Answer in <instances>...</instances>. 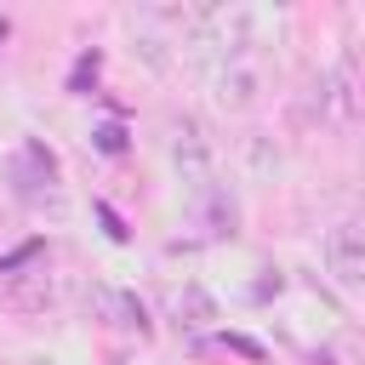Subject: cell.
Wrapping results in <instances>:
<instances>
[{
    "instance_id": "obj_12",
    "label": "cell",
    "mask_w": 365,
    "mask_h": 365,
    "mask_svg": "<svg viewBox=\"0 0 365 365\" xmlns=\"http://www.w3.org/2000/svg\"><path fill=\"white\" fill-rule=\"evenodd\" d=\"M91 80H97V51H86V57L74 63V74H68V91H86Z\"/></svg>"
},
{
    "instance_id": "obj_4",
    "label": "cell",
    "mask_w": 365,
    "mask_h": 365,
    "mask_svg": "<svg viewBox=\"0 0 365 365\" xmlns=\"http://www.w3.org/2000/svg\"><path fill=\"white\" fill-rule=\"evenodd\" d=\"M325 268L342 291H359L365 285V228H354V222L331 228L325 234Z\"/></svg>"
},
{
    "instance_id": "obj_1",
    "label": "cell",
    "mask_w": 365,
    "mask_h": 365,
    "mask_svg": "<svg viewBox=\"0 0 365 365\" xmlns=\"http://www.w3.org/2000/svg\"><path fill=\"white\" fill-rule=\"evenodd\" d=\"M40 251L29 245V251H17L11 262H0V302L6 308H17V314H46V308H57V274L46 268V262H34Z\"/></svg>"
},
{
    "instance_id": "obj_3",
    "label": "cell",
    "mask_w": 365,
    "mask_h": 365,
    "mask_svg": "<svg viewBox=\"0 0 365 365\" xmlns=\"http://www.w3.org/2000/svg\"><path fill=\"white\" fill-rule=\"evenodd\" d=\"M257 91H262V68H257L251 57H228V63L211 68V97H217V108L245 114V108L257 103Z\"/></svg>"
},
{
    "instance_id": "obj_6",
    "label": "cell",
    "mask_w": 365,
    "mask_h": 365,
    "mask_svg": "<svg viewBox=\"0 0 365 365\" xmlns=\"http://www.w3.org/2000/svg\"><path fill=\"white\" fill-rule=\"evenodd\" d=\"M86 308H91V319H103V325H114V331H137V336H148V314H143V302H137L131 291H120V285H91V291H86Z\"/></svg>"
},
{
    "instance_id": "obj_10",
    "label": "cell",
    "mask_w": 365,
    "mask_h": 365,
    "mask_svg": "<svg viewBox=\"0 0 365 365\" xmlns=\"http://www.w3.org/2000/svg\"><path fill=\"white\" fill-rule=\"evenodd\" d=\"M240 154H245L251 177H274V171H279V148H274V137H268V131H251V137L240 143Z\"/></svg>"
},
{
    "instance_id": "obj_14",
    "label": "cell",
    "mask_w": 365,
    "mask_h": 365,
    "mask_svg": "<svg viewBox=\"0 0 365 365\" xmlns=\"http://www.w3.org/2000/svg\"><path fill=\"white\" fill-rule=\"evenodd\" d=\"M23 365H57V359H46V354H34V359H23Z\"/></svg>"
},
{
    "instance_id": "obj_9",
    "label": "cell",
    "mask_w": 365,
    "mask_h": 365,
    "mask_svg": "<svg viewBox=\"0 0 365 365\" xmlns=\"http://www.w3.org/2000/svg\"><path fill=\"white\" fill-rule=\"evenodd\" d=\"M200 217H205V234H234L240 205H234L222 188H211V194H200Z\"/></svg>"
},
{
    "instance_id": "obj_2",
    "label": "cell",
    "mask_w": 365,
    "mask_h": 365,
    "mask_svg": "<svg viewBox=\"0 0 365 365\" xmlns=\"http://www.w3.org/2000/svg\"><path fill=\"white\" fill-rule=\"evenodd\" d=\"M171 165H177V177H182V188H188L194 200L217 188V148H211L205 125L188 120V114L171 120Z\"/></svg>"
},
{
    "instance_id": "obj_15",
    "label": "cell",
    "mask_w": 365,
    "mask_h": 365,
    "mask_svg": "<svg viewBox=\"0 0 365 365\" xmlns=\"http://www.w3.org/2000/svg\"><path fill=\"white\" fill-rule=\"evenodd\" d=\"M0 40H6V17H0Z\"/></svg>"
},
{
    "instance_id": "obj_8",
    "label": "cell",
    "mask_w": 365,
    "mask_h": 365,
    "mask_svg": "<svg viewBox=\"0 0 365 365\" xmlns=\"http://www.w3.org/2000/svg\"><path fill=\"white\" fill-rule=\"evenodd\" d=\"M171 319H177L182 331H200V325H211V319H217V297H211L205 285H194V279H188V285H177V291H171Z\"/></svg>"
},
{
    "instance_id": "obj_13",
    "label": "cell",
    "mask_w": 365,
    "mask_h": 365,
    "mask_svg": "<svg viewBox=\"0 0 365 365\" xmlns=\"http://www.w3.org/2000/svg\"><path fill=\"white\" fill-rule=\"evenodd\" d=\"M97 217H103V228H108V240H125V222L114 217V205H103V200H97Z\"/></svg>"
},
{
    "instance_id": "obj_5",
    "label": "cell",
    "mask_w": 365,
    "mask_h": 365,
    "mask_svg": "<svg viewBox=\"0 0 365 365\" xmlns=\"http://www.w3.org/2000/svg\"><path fill=\"white\" fill-rule=\"evenodd\" d=\"M325 86H331L336 120H342V125H359V120H365V68H359V51H354V46L336 57V68L325 74Z\"/></svg>"
},
{
    "instance_id": "obj_11",
    "label": "cell",
    "mask_w": 365,
    "mask_h": 365,
    "mask_svg": "<svg viewBox=\"0 0 365 365\" xmlns=\"http://www.w3.org/2000/svg\"><path fill=\"white\" fill-rule=\"evenodd\" d=\"M91 143H97L103 154H120V148H125V125H120V120H103V125L91 131Z\"/></svg>"
},
{
    "instance_id": "obj_7",
    "label": "cell",
    "mask_w": 365,
    "mask_h": 365,
    "mask_svg": "<svg viewBox=\"0 0 365 365\" xmlns=\"http://www.w3.org/2000/svg\"><path fill=\"white\" fill-rule=\"evenodd\" d=\"M11 188L23 194V200H40V194H51L57 188V160H51V148L46 143H23L17 148V160H11Z\"/></svg>"
}]
</instances>
